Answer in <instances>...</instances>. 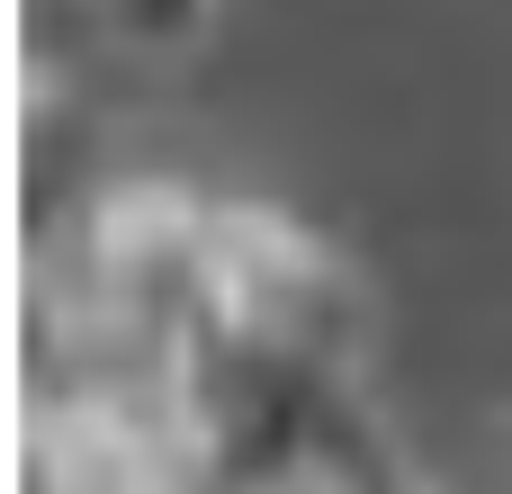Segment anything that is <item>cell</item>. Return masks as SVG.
<instances>
[{"mask_svg":"<svg viewBox=\"0 0 512 494\" xmlns=\"http://www.w3.org/2000/svg\"><path fill=\"white\" fill-rule=\"evenodd\" d=\"M207 18H216V0H90V27H99L117 54H135V63L189 54V45L207 36Z\"/></svg>","mask_w":512,"mask_h":494,"instance_id":"2","label":"cell"},{"mask_svg":"<svg viewBox=\"0 0 512 494\" xmlns=\"http://www.w3.org/2000/svg\"><path fill=\"white\" fill-rule=\"evenodd\" d=\"M207 333L243 342V351H270V360H297V369H324V378H369L378 315H369L360 270L315 225H297L279 207H252V198H225Z\"/></svg>","mask_w":512,"mask_h":494,"instance_id":"1","label":"cell"}]
</instances>
